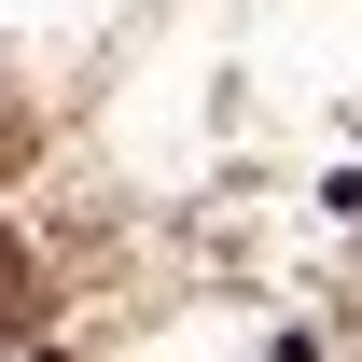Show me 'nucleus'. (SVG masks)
I'll return each instance as SVG.
<instances>
[{"label":"nucleus","mask_w":362,"mask_h":362,"mask_svg":"<svg viewBox=\"0 0 362 362\" xmlns=\"http://www.w3.org/2000/svg\"><path fill=\"white\" fill-rule=\"evenodd\" d=\"M42 307V265H28V251H14V237H0V334H14V320Z\"/></svg>","instance_id":"f257e3e1"},{"label":"nucleus","mask_w":362,"mask_h":362,"mask_svg":"<svg viewBox=\"0 0 362 362\" xmlns=\"http://www.w3.org/2000/svg\"><path fill=\"white\" fill-rule=\"evenodd\" d=\"M0 153H14V112H0Z\"/></svg>","instance_id":"f03ea898"}]
</instances>
